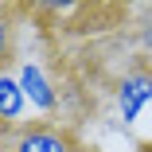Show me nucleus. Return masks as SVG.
<instances>
[{"label":"nucleus","instance_id":"obj_2","mask_svg":"<svg viewBox=\"0 0 152 152\" xmlns=\"http://www.w3.org/2000/svg\"><path fill=\"white\" fill-rule=\"evenodd\" d=\"M16 78H20L31 109H39V113H55L58 109V90H55V82L47 78V70L35 63V58H20L16 63Z\"/></svg>","mask_w":152,"mask_h":152},{"label":"nucleus","instance_id":"obj_6","mask_svg":"<svg viewBox=\"0 0 152 152\" xmlns=\"http://www.w3.org/2000/svg\"><path fill=\"white\" fill-rule=\"evenodd\" d=\"M137 152H152V144H144V148H137Z\"/></svg>","mask_w":152,"mask_h":152},{"label":"nucleus","instance_id":"obj_1","mask_svg":"<svg viewBox=\"0 0 152 152\" xmlns=\"http://www.w3.org/2000/svg\"><path fill=\"white\" fill-rule=\"evenodd\" d=\"M4 152H78L82 144L63 129V125H47V121H35V125H23L16 133H8Z\"/></svg>","mask_w":152,"mask_h":152},{"label":"nucleus","instance_id":"obj_8","mask_svg":"<svg viewBox=\"0 0 152 152\" xmlns=\"http://www.w3.org/2000/svg\"><path fill=\"white\" fill-rule=\"evenodd\" d=\"M0 152H4V144H0Z\"/></svg>","mask_w":152,"mask_h":152},{"label":"nucleus","instance_id":"obj_7","mask_svg":"<svg viewBox=\"0 0 152 152\" xmlns=\"http://www.w3.org/2000/svg\"><path fill=\"white\" fill-rule=\"evenodd\" d=\"M78 152H90V148H86V144H82V148H78Z\"/></svg>","mask_w":152,"mask_h":152},{"label":"nucleus","instance_id":"obj_4","mask_svg":"<svg viewBox=\"0 0 152 152\" xmlns=\"http://www.w3.org/2000/svg\"><path fill=\"white\" fill-rule=\"evenodd\" d=\"M23 113H27V94H23L16 70L0 66V133L23 129Z\"/></svg>","mask_w":152,"mask_h":152},{"label":"nucleus","instance_id":"obj_5","mask_svg":"<svg viewBox=\"0 0 152 152\" xmlns=\"http://www.w3.org/2000/svg\"><path fill=\"white\" fill-rule=\"evenodd\" d=\"M12 51H16V20H12V8L0 4V66L12 63Z\"/></svg>","mask_w":152,"mask_h":152},{"label":"nucleus","instance_id":"obj_3","mask_svg":"<svg viewBox=\"0 0 152 152\" xmlns=\"http://www.w3.org/2000/svg\"><path fill=\"white\" fill-rule=\"evenodd\" d=\"M148 102H152V70L137 66V70H129L117 82V113H121V121L133 125Z\"/></svg>","mask_w":152,"mask_h":152}]
</instances>
